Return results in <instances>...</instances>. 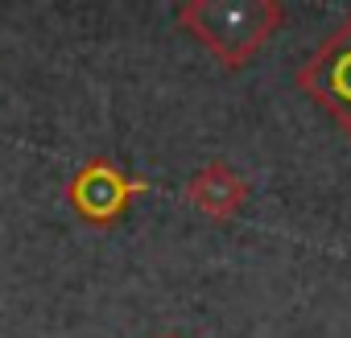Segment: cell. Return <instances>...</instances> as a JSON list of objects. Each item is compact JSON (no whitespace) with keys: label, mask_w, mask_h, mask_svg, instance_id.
Segmentation results:
<instances>
[{"label":"cell","mask_w":351,"mask_h":338,"mask_svg":"<svg viewBox=\"0 0 351 338\" xmlns=\"http://www.w3.org/2000/svg\"><path fill=\"white\" fill-rule=\"evenodd\" d=\"M298 87L351 136V13L298 66Z\"/></svg>","instance_id":"cell-3"},{"label":"cell","mask_w":351,"mask_h":338,"mask_svg":"<svg viewBox=\"0 0 351 338\" xmlns=\"http://www.w3.org/2000/svg\"><path fill=\"white\" fill-rule=\"evenodd\" d=\"M281 0H182L178 25L199 38L228 70L252 62V54L281 29Z\"/></svg>","instance_id":"cell-1"},{"label":"cell","mask_w":351,"mask_h":338,"mask_svg":"<svg viewBox=\"0 0 351 338\" xmlns=\"http://www.w3.org/2000/svg\"><path fill=\"white\" fill-rule=\"evenodd\" d=\"M145 190H149V178L132 174V169H124L112 157H91V161H83L71 174L66 203H71V211L83 223L112 227V223L124 219V211L132 207V198L145 194Z\"/></svg>","instance_id":"cell-2"},{"label":"cell","mask_w":351,"mask_h":338,"mask_svg":"<svg viewBox=\"0 0 351 338\" xmlns=\"http://www.w3.org/2000/svg\"><path fill=\"white\" fill-rule=\"evenodd\" d=\"M153 338H186V334H178V330H161V334H153Z\"/></svg>","instance_id":"cell-5"},{"label":"cell","mask_w":351,"mask_h":338,"mask_svg":"<svg viewBox=\"0 0 351 338\" xmlns=\"http://www.w3.org/2000/svg\"><path fill=\"white\" fill-rule=\"evenodd\" d=\"M248 194H252L248 178L240 174L236 165L219 161V157L207 161L199 174L186 182V203H191L199 215H207L211 223H232V219L244 211Z\"/></svg>","instance_id":"cell-4"}]
</instances>
